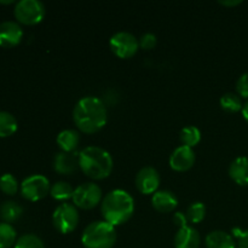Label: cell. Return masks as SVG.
Here are the masks:
<instances>
[{"mask_svg": "<svg viewBox=\"0 0 248 248\" xmlns=\"http://www.w3.org/2000/svg\"><path fill=\"white\" fill-rule=\"evenodd\" d=\"M135 212V200L132 195L123 189H115L107 194L101 202L103 219L113 227L125 224Z\"/></svg>", "mask_w": 248, "mask_h": 248, "instance_id": "cell-2", "label": "cell"}, {"mask_svg": "<svg viewBox=\"0 0 248 248\" xmlns=\"http://www.w3.org/2000/svg\"><path fill=\"white\" fill-rule=\"evenodd\" d=\"M173 223L174 225L178 227V229L184 227H188V219H186V213H182V212H176L173 215Z\"/></svg>", "mask_w": 248, "mask_h": 248, "instance_id": "cell-31", "label": "cell"}, {"mask_svg": "<svg viewBox=\"0 0 248 248\" xmlns=\"http://www.w3.org/2000/svg\"><path fill=\"white\" fill-rule=\"evenodd\" d=\"M52 224L61 234H70L79 224V212L73 203H61L52 215Z\"/></svg>", "mask_w": 248, "mask_h": 248, "instance_id": "cell-5", "label": "cell"}, {"mask_svg": "<svg viewBox=\"0 0 248 248\" xmlns=\"http://www.w3.org/2000/svg\"><path fill=\"white\" fill-rule=\"evenodd\" d=\"M237 248H244V247H240V246H239V247H237Z\"/></svg>", "mask_w": 248, "mask_h": 248, "instance_id": "cell-35", "label": "cell"}, {"mask_svg": "<svg viewBox=\"0 0 248 248\" xmlns=\"http://www.w3.org/2000/svg\"><path fill=\"white\" fill-rule=\"evenodd\" d=\"M79 167L91 179L101 181L110 176L114 161L111 155L106 149L90 145L79 153Z\"/></svg>", "mask_w": 248, "mask_h": 248, "instance_id": "cell-3", "label": "cell"}, {"mask_svg": "<svg viewBox=\"0 0 248 248\" xmlns=\"http://www.w3.org/2000/svg\"><path fill=\"white\" fill-rule=\"evenodd\" d=\"M200 245V234L190 225L178 229L174 235V248H199Z\"/></svg>", "mask_w": 248, "mask_h": 248, "instance_id": "cell-14", "label": "cell"}, {"mask_svg": "<svg viewBox=\"0 0 248 248\" xmlns=\"http://www.w3.org/2000/svg\"><path fill=\"white\" fill-rule=\"evenodd\" d=\"M186 219L191 224H198L201 223L206 217V206L205 203L200 202V201H196L189 205V207L186 208Z\"/></svg>", "mask_w": 248, "mask_h": 248, "instance_id": "cell-25", "label": "cell"}, {"mask_svg": "<svg viewBox=\"0 0 248 248\" xmlns=\"http://www.w3.org/2000/svg\"><path fill=\"white\" fill-rule=\"evenodd\" d=\"M206 248H236L234 237L223 230H215L205 239Z\"/></svg>", "mask_w": 248, "mask_h": 248, "instance_id": "cell-17", "label": "cell"}, {"mask_svg": "<svg viewBox=\"0 0 248 248\" xmlns=\"http://www.w3.org/2000/svg\"><path fill=\"white\" fill-rule=\"evenodd\" d=\"M229 176L239 186H248V157L240 156L232 160L229 166Z\"/></svg>", "mask_w": 248, "mask_h": 248, "instance_id": "cell-16", "label": "cell"}, {"mask_svg": "<svg viewBox=\"0 0 248 248\" xmlns=\"http://www.w3.org/2000/svg\"><path fill=\"white\" fill-rule=\"evenodd\" d=\"M23 213V208L15 201H7L0 206V217L5 223H12L18 219Z\"/></svg>", "mask_w": 248, "mask_h": 248, "instance_id": "cell-20", "label": "cell"}, {"mask_svg": "<svg viewBox=\"0 0 248 248\" xmlns=\"http://www.w3.org/2000/svg\"><path fill=\"white\" fill-rule=\"evenodd\" d=\"M115 242V227L106 220L90 223L81 235V244L85 248H113Z\"/></svg>", "mask_w": 248, "mask_h": 248, "instance_id": "cell-4", "label": "cell"}, {"mask_svg": "<svg viewBox=\"0 0 248 248\" xmlns=\"http://www.w3.org/2000/svg\"><path fill=\"white\" fill-rule=\"evenodd\" d=\"M12 0H9V1H0V4H12Z\"/></svg>", "mask_w": 248, "mask_h": 248, "instance_id": "cell-34", "label": "cell"}, {"mask_svg": "<svg viewBox=\"0 0 248 248\" xmlns=\"http://www.w3.org/2000/svg\"><path fill=\"white\" fill-rule=\"evenodd\" d=\"M56 142L62 152L75 153L80 143V135L78 131L68 128V130H63L58 133Z\"/></svg>", "mask_w": 248, "mask_h": 248, "instance_id": "cell-18", "label": "cell"}, {"mask_svg": "<svg viewBox=\"0 0 248 248\" xmlns=\"http://www.w3.org/2000/svg\"><path fill=\"white\" fill-rule=\"evenodd\" d=\"M73 205L81 210H92L102 202V189L96 183L87 182L80 184L74 189L73 194Z\"/></svg>", "mask_w": 248, "mask_h": 248, "instance_id": "cell-7", "label": "cell"}, {"mask_svg": "<svg viewBox=\"0 0 248 248\" xmlns=\"http://www.w3.org/2000/svg\"><path fill=\"white\" fill-rule=\"evenodd\" d=\"M241 0H220L219 4L223 6H237V5L241 4Z\"/></svg>", "mask_w": 248, "mask_h": 248, "instance_id": "cell-32", "label": "cell"}, {"mask_svg": "<svg viewBox=\"0 0 248 248\" xmlns=\"http://www.w3.org/2000/svg\"><path fill=\"white\" fill-rule=\"evenodd\" d=\"M156 45V35L153 33H145L140 39V47L143 50H152Z\"/></svg>", "mask_w": 248, "mask_h": 248, "instance_id": "cell-28", "label": "cell"}, {"mask_svg": "<svg viewBox=\"0 0 248 248\" xmlns=\"http://www.w3.org/2000/svg\"><path fill=\"white\" fill-rule=\"evenodd\" d=\"M15 248H45V245L43 240L36 235L26 234L17 240Z\"/></svg>", "mask_w": 248, "mask_h": 248, "instance_id": "cell-27", "label": "cell"}, {"mask_svg": "<svg viewBox=\"0 0 248 248\" xmlns=\"http://www.w3.org/2000/svg\"><path fill=\"white\" fill-rule=\"evenodd\" d=\"M154 210L160 213H170L178 206V199L170 190H157L152 198Z\"/></svg>", "mask_w": 248, "mask_h": 248, "instance_id": "cell-15", "label": "cell"}, {"mask_svg": "<svg viewBox=\"0 0 248 248\" xmlns=\"http://www.w3.org/2000/svg\"><path fill=\"white\" fill-rule=\"evenodd\" d=\"M170 167L173 171L177 172H186L190 170L195 164V153L193 148L181 145L176 148L170 155Z\"/></svg>", "mask_w": 248, "mask_h": 248, "instance_id": "cell-11", "label": "cell"}, {"mask_svg": "<svg viewBox=\"0 0 248 248\" xmlns=\"http://www.w3.org/2000/svg\"><path fill=\"white\" fill-rule=\"evenodd\" d=\"M17 241L15 228L9 223H0V248H10Z\"/></svg>", "mask_w": 248, "mask_h": 248, "instance_id": "cell-24", "label": "cell"}, {"mask_svg": "<svg viewBox=\"0 0 248 248\" xmlns=\"http://www.w3.org/2000/svg\"><path fill=\"white\" fill-rule=\"evenodd\" d=\"M219 104L223 110L228 111V113H237V111L242 110V107H244L239 94L232 93V92L223 94L219 99Z\"/></svg>", "mask_w": 248, "mask_h": 248, "instance_id": "cell-23", "label": "cell"}, {"mask_svg": "<svg viewBox=\"0 0 248 248\" xmlns=\"http://www.w3.org/2000/svg\"><path fill=\"white\" fill-rule=\"evenodd\" d=\"M18 128L16 118L9 111H0V138H7Z\"/></svg>", "mask_w": 248, "mask_h": 248, "instance_id": "cell-19", "label": "cell"}, {"mask_svg": "<svg viewBox=\"0 0 248 248\" xmlns=\"http://www.w3.org/2000/svg\"><path fill=\"white\" fill-rule=\"evenodd\" d=\"M14 14L19 23L34 26L43 21L46 9L45 5L39 0H21L15 6Z\"/></svg>", "mask_w": 248, "mask_h": 248, "instance_id": "cell-6", "label": "cell"}, {"mask_svg": "<svg viewBox=\"0 0 248 248\" xmlns=\"http://www.w3.org/2000/svg\"><path fill=\"white\" fill-rule=\"evenodd\" d=\"M23 38V31L17 22L5 21L0 23V47L17 46Z\"/></svg>", "mask_w": 248, "mask_h": 248, "instance_id": "cell-12", "label": "cell"}, {"mask_svg": "<svg viewBox=\"0 0 248 248\" xmlns=\"http://www.w3.org/2000/svg\"><path fill=\"white\" fill-rule=\"evenodd\" d=\"M236 91L239 96L248 98V72L242 74L236 81Z\"/></svg>", "mask_w": 248, "mask_h": 248, "instance_id": "cell-29", "label": "cell"}, {"mask_svg": "<svg viewBox=\"0 0 248 248\" xmlns=\"http://www.w3.org/2000/svg\"><path fill=\"white\" fill-rule=\"evenodd\" d=\"M79 166V154L60 152L53 157V170L60 174H72Z\"/></svg>", "mask_w": 248, "mask_h": 248, "instance_id": "cell-13", "label": "cell"}, {"mask_svg": "<svg viewBox=\"0 0 248 248\" xmlns=\"http://www.w3.org/2000/svg\"><path fill=\"white\" fill-rule=\"evenodd\" d=\"M179 140H181L182 145L194 148L198 145L201 140V131L196 126H186L182 128L179 133Z\"/></svg>", "mask_w": 248, "mask_h": 248, "instance_id": "cell-22", "label": "cell"}, {"mask_svg": "<svg viewBox=\"0 0 248 248\" xmlns=\"http://www.w3.org/2000/svg\"><path fill=\"white\" fill-rule=\"evenodd\" d=\"M111 52L119 58H131L140 48V40L128 31H118L109 40Z\"/></svg>", "mask_w": 248, "mask_h": 248, "instance_id": "cell-8", "label": "cell"}, {"mask_svg": "<svg viewBox=\"0 0 248 248\" xmlns=\"http://www.w3.org/2000/svg\"><path fill=\"white\" fill-rule=\"evenodd\" d=\"M242 116H244L245 120L248 123V101L246 102V104H244V107H242Z\"/></svg>", "mask_w": 248, "mask_h": 248, "instance_id": "cell-33", "label": "cell"}, {"mask_svg": "<svg viewBox=\"0 0 248 248\" xmlns=\"http://www.w3.org/2000/svg\"><path fill=\"white\" fill-rule=\"evenodd\" d=\"M0 190L6 195H15L18 191V182L11 173H5L0 177Z\"/></svg>", "mask_w": 248, "mask_h": 248, "instance_id": "cell-26", "label": "cell"}, {"mask_svg": "<svg viewBox=\"0 0 248 248\" xmlns=\"http://www.w3.org/2000/svg\"><path fill=\"white\" fill-rule=\"evenodd\" d=\"M232 234H234V236L239 241L240 247L248 248V230H241L236 228V229L232 230Z\"/></svg>", "mask_w": 248, "mask_h": 248, "instance_id": "cell-30", "label": "cell"}, {"mask_svg": "<svg viewBox=\"0 0 248 248\" xmlns=\"http://www.w3.org/2000/svg\"><path fill=\"white\" fill-rule=\"evenodd\" d=\"M74 189L68 182L60 181L56 182L50 189V195L57 201H67L73 198Z\"/></svg>", "mask_w": 248, "mask_h": 248, "instance_id": "cell-21", "label": "cell"}, {"mask_svg": "<svg viewBox=\"0 0 248 248\" xmlns=\"http://www.w3.org/2000/svg\"><path fill=\"white\" fill-rule=\"evenodd\" d=\"M136 188L144 195H154L160 186V174L154 167L145 166L137 172L135 178Z\"/></svg>", "mask_w": 248, "mask_h": 248, "instance_id": "cell-10", "label": "cell"}, {"mask_svg": "<svg viewBox=\"0 0 248 248\" xmlns=\"http://www.w3.org/2000/svg\"><path fill=\"white\" fill-rule=\"evenodd\" d=\"M50 181L43 174H31L21 183L22 196L26 200L33 202L45 198L47 194H50Z\"/></svg>", "mask_w": 248, "mask_h": 248, "instance_id": "cell-9", "label": "cell"}, {"mask_svg": "<svg viewBox=\"0 0 248 248\" xmlns=\"http://www.w3.org/2000/svg\"><path fill=\"white\" fill-rule=\"evenodd\" d=\"M73 120L81 132L89 135L98 132L108 121L106 104L98 97H84L78 101L73 109Z\"/></svg>", "mask_w": 248, "mask_h": 248, "instance_id": "cell-1", "label": "cell"}]
</instances>
